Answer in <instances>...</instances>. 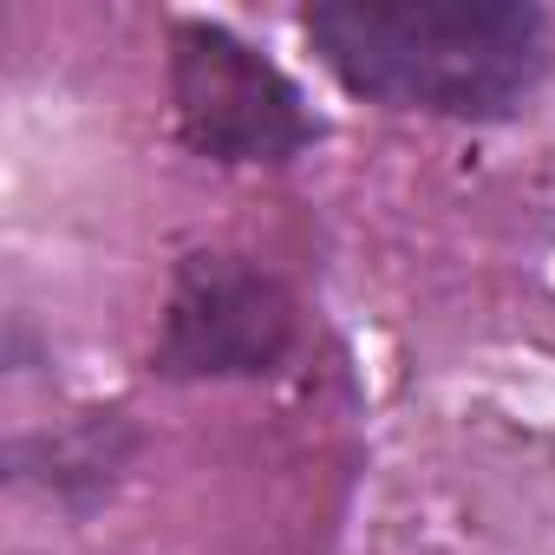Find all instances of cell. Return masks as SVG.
Returning a JSON list of instances; mask_svg holds the SVG:
<instances>
[{
	"label": "cell",
	"mask_w": 555,
	"mask_h": 555,
	"mask_svg": "<svg viewBox=\"0 0 555 555\" xmlns=\"http://www.w3.org/2000/svg\"><path fill=\"white\" fill-rule=\"evenodd\" d=\"M301 27L347 92L392 112L503 118L548 73V14L529 0H321Z\"/></svg>",
	"instance_id": "obj_1"
},
{
	"label": "cell",
	"mask_w": 555,
	"mask_h": 555,
	"mask_svg": "<svg viewBox=\"0 0 555 555\" xmlns=\"http://www.w3.org/2000/svg\"><path fill=\"white\" fill-rule=\"evenodd\" d=\"M170 99L190 151L216 164H295L321 138L295 79L209 21L170 34Z\"/></svg>",
	"instance_id": "obj_2"
},
{
	"label": "cell",
	"mask_w": 555,
	"mask_h": 555,
	"mask_svg": "<svg viewBox=\"0 0 555 555\" xmlns=\"http://www.w3.org/2000/svg\"><path fill=\"white\" fill-rule=\"evenodd\" d=\"M295 347V301L274 274L242 255H190L157 334V373L170 379H242L282 366Z\"/></svg>",
	"instance_id": "obj_3"
}]
</instances>
